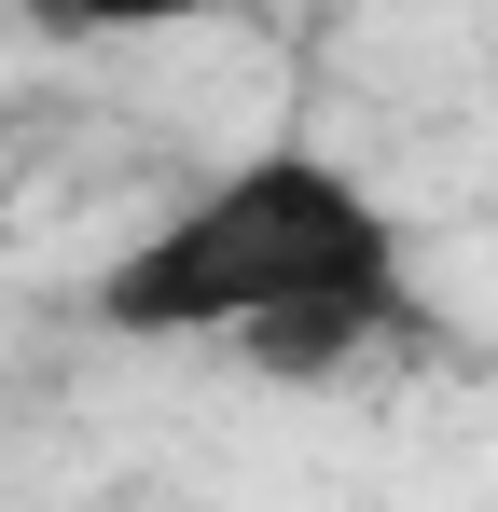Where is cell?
<instances>
[{
    "mask_svg": "<svg viewBox=\"0 0 498 512\" xmlns=\"http://www.w3.org/2000/svg\"><path fill=\"white\" fill-rule=\"evenodd\" d=\"M97 319L139 346H249L263 374H360L429 333L415 236L319 139H263L97 263Z\"/></svg>",
    "mask_w": 498,
    "mask_h": 512,
    "instance_id": "cell-1",
    "label": "cell"
}]
</instances>
